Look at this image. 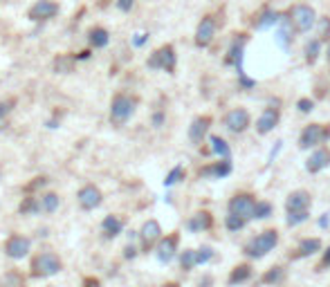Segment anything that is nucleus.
Here are the masks:
<instances>
[{"mask_svg":"<svg viewBox=\"0 0 330 287\" xmlns=\"http://www.w3.org/2000/svg\"><path fill=\"white\" fill-rule=\"evenodd\" d=\"M276 244H279V231H276V229H265L263 233H259V236L251 238L249 242L245 244L243 252H245V256H249V258H263Z\"/></svg>","mask_w":330,"mask_h":287,"instance_id":"nucleus-1","label":"nucleus"},{"mask_svg":"<svg viewBox=\"0 0 330 287\" xmlns=\"http://www.w3.org/2000/svg\"><path fill=\"white\" fill-rule=\"evenodd\" d=\"M29 269H31V276H36V278H47V276L59 274V271L63 269V263L54 252L47 249V252H41V254H36L34 258H31Z\"/></svg>","mask_w":330,"mask_h":287,"instance_id":"nucleus-2","label":"nucleus"},{"mask_svg":"<svg viewBox=\"0 0 330 287\" xmlns=\"http://www.w3.org/2000/svg\"><path fill=\"white\" fill-rule=\"evenodd\" d=\"M137 108V99L130 95H117L110 103V124L113 126H124L130 117L135 114Z\"/></svg>","mask_w":330,"mask_h":287,"instance_id":"nucleus-3","label":"nucleus"},{"mask_svg":"<svg viewBox=\"0 0 330 287\" xmlns=\"http://www.w3.org/2000/svg\"><path fill=\"white\" fill-rule=\"evenodd\" d=\"M287 18H290L292 27L297 29V32H310V29L314 27V23H317V14H314V9L310 7V5H292L290 12H287Z\"/></svg>","mask_w":330,"mask_h":287,"instance_id":"nucleus-4","label":"nucleus"},{"mask_svg":"<svg viewBox=\"0 0 330 287\" xmlns=\"http://www.w3.org/2000/svg\"><path fill=\"white\" fill-rule=\"evenodd\" d=\"M330 139V126H323V124H310L301 130V137H299V148L308 150L314 148V146L323 144Z\"/></svg>","mask_w":330,"mask_h":287,"instance_id":"nucleus-5","label":"nucleus"},{"mask_svg":"<svg viewBox=\"0 0 330 287\" xmlns=\"http://www.w3.org/2000/svg\"><path fill=\"white\" fill-rule=\"evenodd\" d=\"M175 63H177V56H175V48L173 45H162L160 50H155L149 56L151 70H164L169 74H173L175 72Z\"/></svg>","mask_w":330,"mask_h":287,"instance_id":"nucleus-6","label":"nucleus"},{"mask_svg":"<svg viewBox=\"0 0 330 287\" xmlns=\"http://www.w3.org/2000/svg\"><path fill=\"white\" fill-rule=\"evenodd\" d=\"M254 207H256V200H254L251 193H236L232 200H229V204H227L229 213L245 218V220L254 218Z\"/></svg>","mask_w":330,"mask_h":287,"instance_id":"nucleus-7","label":"nucleus"},{"mask_svg":"<svg viewBox=\"0 0 330 287\" xmlns=\"http://www.w3.org/2000/svg\"><path fill=\"white\" fill-rule=\"evenodd\" d=\"M216 29H218V20L213 16H204L200 23H198V29H196V45L198 48H209L216 36Z\"/></svg>","mask_w":330,"mask_h":287,"instance_id":"nucleus-8","label":"nucleus"},{"mask_svg":"<svg viewBox=\"0 0 330 287\" xmlns=\"http://www.w3.org/2000/svg\"><path fill=\"white\" fill-rule=\"evenodd\" d=\"M139 240H141V249L144 252H149V249H153L157 242L162 240V227L157 220H146L144 227H141L139 231Z\"/></svg>","mask_w":330,"mask_h":287,"instance_id":"nucleus-9","label":"nucleus"},{"mask_svg":"<svg viewBox=\"0 0 330 287\" xmlns=\"http://www.w3.org/2000/svg\"><path fill=\"white\" fill-rule=\"evenodd\" d=\"M177 242H180V236L177 233H171V236L162 238L160 242L155 244V256L160 263H171L175 258V252H177Z\"/></svg>","mask_w":330,"mask_h":287,"instance_id":"nucleus-10","label":"nucleus"},{"mask_svg":"<svg viewBox=\"0 0 330 287\" xmlns=\"http://www.w3.org/2000/svg\"><path fill=\"white\" fill-rule=\"evenodd\" d=\"M56 14H59V5H56L54 0H39V3H34L29 9V18L36 20V23L54 18Z\"/></svg>","mask_w":330,"mask_h":287,"instance_id":"nucleus-11","label":"nucleus"},{"mask_svg":"<svg viewBox=\"0 0 330 287\" xmlns=\"http://www.w3.org/2000/svg\"><path fill=\"white\" fill-rule=\"evenodd\" d=\"M225 126L227 130H232V133H245L249 126V112L245 110V108H234V110L227 112V117H225Z\"/></svg>","mask_w":330,"mask_h":287,"instance_id":"nucleus-12","label":"nucleus"},{"mask_svg":"<svg viewBox=\"0 0 330 287\" xmlns=\"http://www.w3.org/2000/svg\"><path fill=\"white\" fill-rule=\"evenodd\" d=\"M29 247H31V242L25 236H12V238H7V242H5V254L14 260H20V258L27 256Z\"/></svg>","mask_w":330,"mask_h":287,"instance_id":"nucleus-13","label":"nucleus"},{"mask_svg":"<svg viewBox=\"0 0 330 287\" xmlns=\"http://www.w3.org/2000/svg\"><path fill=\"white\" fill-rule=\"evenodd\" d=\"M279 119H281L279 108H265V110L261 112V117L256 119V133L259 135L272 133V130L276 128V124H279Z\"/></svg>","mask_w":330,"mask_h":287,"instance_id":"nucleus-14","label":"nucleus"},{"mask_svg":"<svg viewBox=\"0 0 330 287\" xmlns=\"http://www.w3.org/2000/svg\"><path fill=\"white\" fill-rule=\"evenodd\" d=\"M77 197H79V204L86 209V211H92V209H97L99 204H101V200H103L101 191H99L94 184H86L81 191H79Z\"/></svg>","mask_w":330,"mask_h":287,"instance_id":"nucleus-15","label":"nucleus"},{"mask_svg":"<svg viewBox=\"0 0 330 287\" xmlns=\"http://www.w3.org/2000/svg\"><path fill=\"white\" fill-rule=\"evenodd\" d=\"M249 36L247 34H234L232 38V45L227 50V56H225V65H238L240 59H243V50H245V43H247Z\"/></svg>","mask_w":330,"mask_h":287,"instance_id":"nucleus-16","label":"nucleus"},{"mask_svg":"<svg viewBox=\"0 0 330 287\" xmlns=\"http://www.w3.org/2000/svg\"><path fill=\"white\" fill-rule=\"evenodd\" d=\"M209 126H211V117H196L191 121V126H189V139H191V144H202L204 135L209 133Z\"/></svg>","mask_w":330,"mask_h":287,"instance_id":"nucleus-17","label":"nucleus"},{"mask_svg":"<svg viewBox=\"0 0 330 287\" xmlns=\"http://www.w3.org/2000/svg\"><path fill=\"white\" fill-rule=\"evenodd\" d=\"M232 173V161L229 159H220V161H213V164H207L198 171L200 177H213V180H220V177H227Z\"/></svg>","mask_w":330,"mask_h":287,"instance_id":"nucleus-18","label":"nucleus"},{"mask_svg":"<svg viewBox=\"0 0 330 287\" xmlns=\"http://www.w3.org/2000/svg\"><path fill=\"white\" fill-rule=\"evenodd\" d=\"M312 204V197L308 191L299 189V191H292L290 195H287L285 200V209L287 211H306V209H310Z\"/></svg>","mask_w":330,"mask_h":287,"instance_id":"nucleus-19","label":"nucleus"},{"mask_svg":"<svg viewBox=\"0 0 330 287\" xmlns=\"http://www.w3.org/2000/svg\"><path fill=\"white\" fill-rule=\"evenodd\" d=\"M330 164V153L326 148H317L314 153L310 155V157L306 159V171L308 173H319V171H323L326 166Z\"/></svg>","mask_w":330,"mask_h":287,"instance_id":"nucleus-20","label":"nucleus"},{"mask_svg":"<svg viewBox=\"0 0 330 287\" xmlns=\"http://www.w3.org/2000/svg\"><path fill=\"white\" fill-rule=\"evenodd\" d=\"M211 224H213L211 213L209 211H198V213H193V216L189 218L187 229L189 231H193V233H198V231H207V229H211Z\"/></svg>","mask_w":330,"mask_h":287,"instance_id":"nucleus-21","label":"nucleus"},{"mask_svg":"<svg viewBox=\"0 0 330 287\" xmlns=\"http://www.w3.org/2000/svg\"><path fill=\"white\" fill-rule=\"evenodd\" d=\"M319 249H321V240L319 238H303L301 242H299V249L292 258H306V256L317 254Z\"/></svg>","mask_w":330,"mask_h":287,"instance_id":"nucleus-22","label":"nucleus"},{"mask_svg":"<svg viewBox=\"0 0 330 287\" xmlns=\"http://www.w3.org/2000/svg\"><path fill=\"white\" fill-rule=\"evenodd\" d=\"M122 229H124V222L119 220L117 216H108V218H103V222H101V231L106 233V238H115V236H119V233H122Z\"/></svg>","mask_w":330,"mask_h":287,"instance_id":"nucleus-23","label":"nucleus"},{"mask_svg":"<svg viewBox=\"0 0 330 287\" xmlns=\"http://www.w3.org/2000/svg\"><path fill=\"white\" fill-rule=\"evenodd\" d=\"M209 142H211V153H216L220 159H232V148H229V144L225 142L223 137L211 135V137H209Z\"/></svg>","mask_w":330,"mask_h":287,"instance_id":"nucleus-24","label":"nucleus"},{"mask_svg":"<svg viewBox=\"0 0 330 287\" xmlns=\"http://www.w3.org/2000/svg\"><path fill=\"white\" fill-rule=\"evenodd\" d=\"M283 16L281 14H276V12H272V9H263V12H261V16L254 20V25H256V29H265V27H272V25H276L281 20Z\"/></svg>","mask_w":330,"mask_h":287,"instance_id":"nucleus-25","label":"nucleus"},{"mask_svg":"<svg viewBox=\"0 0 330 287\" xmlns=\"http://www.w3.org/2000/svg\"><path fill=\"white\" fill-rule=\"evenodd\" d=\"M249 276H251V267H249L247 263H243V265H236V267L232 269V274H229L227 283H229V285L245 283V280H249Z\"/></svg>","mask_w":330,"mask_h":287,"instance_id":"nucleus-26","label":"nucleus"},{"mask_svg":"<svg viewBox=\"0 0 330 287\" xmlns=\"http://www.w3.org/2000/svg\"><path fill=\"white\" fill-rule=\"evenodd\" d=\"M319 52H321V38H312V40H308L306 50H303V54H306V63H310V65L317 63Z\"/></svg>","mask_w":330,"mask_h":287,"instance_id":"nucleus-27","label":"nucleus"},{"mask_svg":"<svg viewBox=\"0 0 330 287\" xmlns=\"http://www.w3.org/2000/svg\"><path fill=\"white\" fill-rule=\"evenodd\" d=\"M72 70H75V59H72V56H65V54L56 56L54 72H59V74H67V72H72Z\"/></svg>","mask_w":330,"mask_h":287,"instance_id":"nucleus-28","label":"nucleus"},{"mask_svg":"<svg viewBox=\"0 0 330 287\" xmlns=\"http://www.w3.org/2000/svg\"><path fill=\"white\" fill-rule=\"evenodd\" d=\"M88 38H90V45H94V48H103V45L108 43V32L103 27H94V29H90Z\"/></svg>","mask_w":330,"mask_h":287,"instance_id":"nucleus-29","label":"nucleus"},{"mask_svg":"<svg viewBox=\"0 0 330 287\" xmlns=\"http://www.w3.org/2000/svg\"><path fill=\"white\" fill-rule=\"evenodd\" d=\"M283 280V267H270L263 274V278H261V283H265V285H276V283H281Z\"/></svg>","mask_w":330,"mask_h":287,"instance_id":"nucleus-30","label":"nucleus"},{"mask_svg":"<svg viewBox=\"0 0 330 287\" xmlns=\"http://www.w3.org/2000/svg\"><path fill=\"white\" fill-rule=\"evenodd\" d=\"M0 287H25V280H23V276H20L18 271H9V274L3 276Z\"/></svg>","mask_w":330,"mask_h":287,"instance_id":"nucleus-31","label":"nucleus"},{"mask_svg":"<svg viewBox=\"0 0 330 287\" xmlns=\"http://www.w3.org/2000/svg\"><path fill=\"white\" fill-rule=\"evenodd\" d=\"M43 209V202H39V197H31V195H27L23 200V204H20V213H36V211H41Z\"/></svg>","mask_w":330,"mask_h":287,"instance_id":"nucleus-32","label":"nucleus"},{"mask_svg":"<svg viewBox=\"0 0 330 287\" xmlns=\"http://www.w3.org/2000/svg\"><path fill=\"white\" fill-rule=\"evenodd\" d=\"M310 218V211H287V218H285V222H287V227H297V224H303Z\"/></svg>","mask_w":330,"mask_h":287,"instance_id":"nucleus-33","label":"nucleus"},{"mask_svg":"<svg viewBox=\"0 0 330 287\" xmlns=\"http://www.w3.org/2000/svg\"><path fill=\"white\" fill-rule=\"evenodd\" d=\"M245 224H247V220H245V218H240V216H234V213H229V216L225 218V227H227L229 231H234V233L240 231Z\"/></svg>","mask_w":330,"mask_h":287,"instance_id":"nucleus-34","label":"nucleus"},{"mask_svg":"<svg viewBox=\"0 0 330 287\" xmlns=\"http://www.w3.org/2000/svg\"><path fill=\"white\" fill-rule=\"evenodd\" d=\"M272 204L270 202H256V207H254V220H265V218H270L272 216Z\"/></svg>","mask_w":330,"mask_h":287,"instance_id":"nucleus-35","label":"nucleus"},{"mask_svg":"<svg viewBox=\"0 0 330 287\" xmlns=\"http://www.w3.org/2000/svg\"><path fill=\"white\" fill-rule=\"evenodd\" d=\"M41 202H43V211H47V213H54L56 209H59V195H56V193H45V195L41 197Z\"/></svg>","mask_w":330,"mask_h":287,"instance_id":"nucleus-36","label":"nucleus"},{"mask_svg":"<svg viewBox=\"0 0 330 287\" xmlns=\"http://www.w3.org/2000/svg\"><path fill=\"white\" fill-rule=\"evenodd\" d=\"M180 265H182V269H185V271L196 267V265H198L196 263V252H193V249H185L182 256H180Z\"/></svg>","mask_w":330,"mask_h":287,"instance_id":"nucleus-37","label":"nucleus"},{"mask_svg":"<svg viewBox=\"0 0 330 287\" xmlns=\"http://www.w3.org/2000/svg\"><path fill=\"white\" fill-rule=\"evenodd\" d=\"M211 258H213V249L211 247H200L196 252V263L198 265H207Z\"/></svg>","mask_w":330,"mask_h":287,"instance_id":"nucleus-38","label":"nucleus"},{"mask_svg":"<svg viewBox=\"0 0 330 287\" xmlns=\"http://www.w3.org/2000/svg\"><path fill=\"white\" fill-rule=\"evenodd\" d=\"M319 38H321V43L323 40H330V18L328 16L319 18Z\"/></svg>","mask_w":330,"mask_h":287,"instance_id":"nucleus-39","label":"nucleus"},{"mask_svg":"<svg viewBox=\"0 0 330 287\" xmlns=\"http://www.w3.org/2000/svg\"><path fill=\"white\" fill-rule=\"evenodd\" d=\"M182 177H185V169H182V166H175V169H173L171 173L166 175L164 184H166V186H173V184H175V182H180Z\"/></svg>","mask_w":330,"mask_h":287,"instance_id":"nucleus-40","label":"nucleus"},{"mask_svg":"<svg viewBox=\"0 0 330 287\" xmlns=\"http://www.w3.org/2000/svg\"><path fill=\"white\" fill-rule=\"evenodd\" d=\"M297 108H299V112L308 114V112L314 110V101H312V99H299V101H297Z\"/></svg>","mask_w":330,"mask_h":287,"instance_id":"nucleus-41","label":"nucleus"},{"mask_svg":"<svg viewBox=\"0 0 330 287\" xmlns=\"http://www.w3.org/2000/svg\"><path fill=\"white\" fill-rule=\"evenodd\" d=\"M14 108V99H9V101H0V119H5L9 112H12Z\"/></svg>","mask_w":330,"mask_h":287,"instance_id":"nucleus-42","label":"nucleus"},{"mask_svg":"<svg viewBox=\"0 0 330 287\" xmlns=\"http://www.w3.org/2000/svg\"><path fill=\"white\" fill-rule=\"evenodd\" d=\"M45 182H47V177H36V180L31 182V184L25 186V191H36V189H39V186H43Z\"/></svg>","mask_w":330,"mask_h":287,"instance_id":"nucleus-43","label":"nucleus"},{"mask_svg":"<svg viewBox=\"0 0 330 287\" xmlns=\"http://www.w3.org/2000/svg\"><path fill=\"white\" fill-rule=\"evenodd\" d=\"M326 267H330V247L323 252V258H321V263L317 265V269L321 271V269H326Z\"/></svg>","mask_w":330,"mask_h":287,"instance_id":"nucleus-44","label":"nucleus"},{"mask_svg":"<svg viewBox=\"0 0 330 287\" xmlns=\"http://www.w3.org/2000/svg\"><path fill=\"white\" fill-rule=\"evenodd\" d=\"M133 3L135 0H117V7L122 9V12H130V9H133Z\"/></svg>","mask_w":330,"mask_h":287,"instance_id":"nucleus-45","label":"nucleus"},{"mask_svg":"<svg viewBox=\"0 0 330 287\" xmlns=\"http://www.w3.org/2000/svg\"><path fill=\"white\" fill-rule=\"evenodd\" d=\"M146 40H149V34H137L133 38V45H135V48H139V45H144Z\"/></svg>","mask_w":330,"mask_h":287,"instance_id":"nucleus-46","label":"nucleus"},{"mask_svg":"<svg viewBox=\"0 0 330 287\" xmlns=\"http://www.w3.org/2000/svg\"><path fill=\"white\" fill-rule=\"evenodd\" d=\"M162 121H164V112H155L153 114V126H162Z\"/></svg>","mask_w":330,"mask_h":287,"instance_id":"nucleus-47","label":"nucleus"},{"mask_svg":"<svg viewBox=\"0 0 330 287\" xmlns=\"http://www.w3.org/2000/svg\"><path fill=\"white\" fill-rule=\"evenodd\" d=\"M328 224H330V216H328V213H323V216L319 218V227H321V229H326Z\"/></svg>","mask_w":330,"mask_h":287,"instance_id":"nucleus-48","label":"nucleus"},{"mask_svg":"<svg viewBox=\"0 0 330 287\" xmlns=\"http://www.w3.org/2000/svg\"><path fill=\"white\" fill-rule=\"evenodd\" d=\"M240 86H243V88H254V86H256V81H251V79H245V76L240 74Z\"/></svg>","mask_w":330,"mask_h":287,"instance_id":"nucleus-49","label":"nucleus"},{"mask_svg":"<svg viewBox=\"0 0 330 287\" xmlns=\"http://www.w3.org/2000/svg\"><path fill=\"white\" fill-rule=\"evenodd\" d=\"M83 287H99V280L97 278H86L83 280Z\"/></svg>","mask_w":330,"mask_h":287,"instance_id":"nucleus-50","label":"nucleus"},{"mask_svg":"<svg viewBox=\"0 0 330 287\" xmlns=\"http://www.w3.org/2000/svg\"><path fill=\"white\" fill-rule=\"evenodd\" d=\"M211 283H213L211 276H204V278L200 280V285H198V287H211Z\"/></svg>","mask_w":330,"mask_h":287,"instance_id":"nucleus-51","label":"nucleus"},{"mask_svg":"<svg viewBox=\"0 0 330 287\" xmlns=\"http://www.w3.org/2000/svg\"><path fill=\"white\" fill-rule=\"evenodd\" d=\"M77 59H90V50H83L77 54Z\"/></svg>","mask_w":330,"mask_h":287,"instance_id":"nucleus-52","label":"nucleus"},{"mask_svg":"<svg viewBox=\"0 0 330 287\" xmlns=\"http://www.w3.org/2000/svg\"><path fill=\"white\" fill-rule=\"evenodd\" d=\"M135 256V247H126V258H133Z\"/></svg>","mask_w":330,"mask_h":287,"instance_id":"nucleus-53","label":"nucleus"},{"mask_svg":"<svg viewBox=\"0 0 330 287\" xmlns=\"http://www.w3.org/2000/svg\"><path fill=\"white\" fill-rule=\"evenodd\" d=\"M164 287H177L175 283H169V285H164Z\"/></svg>","mask_w":330,"mask_h":287,"instance_id":"nucleus-54","label":"nucleus"},{"mask_svg":"<svg viewBox=\"0 0 330 287\" xmlns=\"http://www.w3.org/2000/svg\"><path fill=\"white\" fill-rule=\"evenodd\" d=\"M328 63H330V45H328Z\"/></svg>","mask_w":330,"mask_h":287,"instance_id":"nucleus-55","label":"nucleus"}]
</instances>
